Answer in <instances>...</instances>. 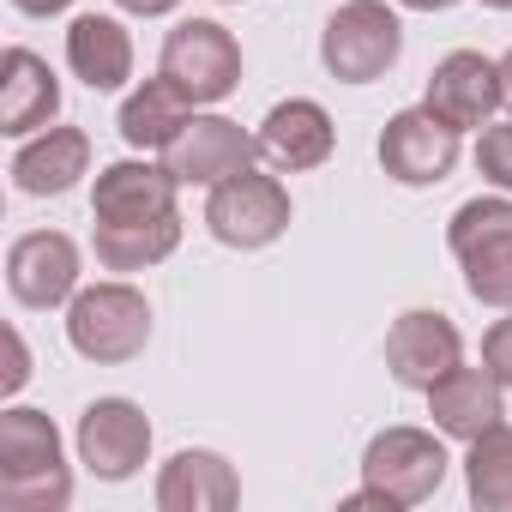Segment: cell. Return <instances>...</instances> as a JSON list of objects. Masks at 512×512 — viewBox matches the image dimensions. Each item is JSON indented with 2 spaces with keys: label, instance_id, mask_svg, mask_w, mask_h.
I'll use <instances>...</instances> for the list:
<instances>
[{
  "label": "cell",
  "instance_id": "cell-26",
  "mask_svg": "<svg viewBox=\"0 0 512 512\" xmlns=\"http://www.w3.org/2000/svg\"><path fill=\"white\" fill-rule=\"evenodd\" d=\"M31 380V356H25V338L13 332V368H7V392H19Z\"/></svg>",
  "mask_w": 512,
  "mask_h": 512
},
{
  "label": "cell",
  "instance_id": "cell-20",
  "mask_svg": "<svg viewBox=\"0 0 512 512\" xmlns=\"http://www.w3.org/2000/svg\"><path fill=\"white\" fill-rule=\"evenodd\" d=\"M67 67L91 91H121L133 79V37L115 19H103V13H85L67 31Z\"/></svg>",
  "mask_w": 512,
  "mask_h": 512
},
{
  "label": "cell",
  "instance_id": "cell-13",
  "mask_svg": "<svg viewBox=\"0 0 512 512\" xmlns=\"http://www.w3.org/2000/svg\"><path fill=\"white\" fill-rule=\"evenodd\" d=\"M506 97V79H500V61L476 55V49H452L434 73H428V109L446 121V127H482Z\"/></svg>",
  "mask_w": 512,
  "mask_h": 512
},
{
  "label": "cell",
  "instance_id": "cell-8",
  "mask_svg": "<svg viewBox=\"0 0 512 512\" xmlns=\"http://www.w3.org/2000/svg\"><path fill=\"white\" fill-rule=\"evenodd\" d=\"M458 163V127H446L428 103L398 109L380 133V169L404 187H440Z\"/></svg>",
  "mask_w": 512,
  "mask_h": 512
},
{
  "label": "cell",
  "instance_id": "cell-14",
  "mask_svg": "<svg viewBox=\"0 0 512 512\" xmlns=\"http://www.w3.org/2000/svg\"><path fill=\"white\" fill-rule=\"evenodd\" d=\"M338 145V127L332 115L314 103V97H290L278 103L266 121H260V157L278 169V175H302V169H320Z\"/></svg>",
  "mask_w": 512,
  "mask_h": 512
},
{
  "label": "cell",
  "instance_id": "cell-16",
  "mask_svg": "<svg viewBox=\"0 0 512 512\" xmlns=\"http://www.w3.org/2000/svg\"><path fill=\"white\" fill-rule=\"evenodd\" d=\"M175 175L157 169V163H109L97 175V193H91V217L97 223H151V217H169L175 211Z\"/></svg>",
  "mask_w": 512,
  "mask_h": 512
},
{
  "label": "cell",
  "instance_id": "cell-3",
  "mask_svg": "<svg viewBox=\"0 0 512 512\" xmlns=\"http://www.w3.org/2000/svg\"><path fill=\"white\" fill-rule=\"evenodd\" d=\"M446 247L476 302L512 308V199H464L446 223Z\"/></svg>",
  "mask_w": 512,
  "mask_h": 512
},
{
  "label": "cell",
  "instance_id": "cell-29",
  "mask_svg": "<svg viewBox=\"0 0 512 512\" xmlns=\"http://www.w3.org/2000/svg\"><path fill=\"white\" fill-rule=\"evenodd\" d=\"M398 7H410V13H446V7H458V0H398Z\"/></svg>",
  "mask_w": 512,
  "mask_h": 512
},
{
  "label": "cell",
  "instance_id": "cell-19",
  "mask_svg": "<svg viewBox=\"0 0 512 512\" xmlns=\"http://www.w3.org/2000/svg\"><path fill=\"white\" fill-rule=\"evenodd\" d=\"M79 175H91V139H85V127H49V133H37L13 157V181L31 199H55L67 187H79Z\"/></svg>",
  "mask_w": 512,
  "mask_h": 512
},
{
  "label": "cell",
  "instance_id": "cell-31",
  "mask_svg": "<svg viewBox=\"0 0 512 512\" xmlns=\"http://www.w3.org/2000/svg\"><path fill=\"white\" fill-rule=\"evenodd\" d=\"M482 7H494V13H512V0H482Z\"/></svg>",
  "mask_w": 512,
  "mask_h": 512
},
{
  "label": "cell",
  "instance_id": "cell-7",
  "mask_svg": "<svg viewBox=\"0 0 512 512\" xmlns=\"http://www.w3.org/2000/svg\"><path fill=\"white\" fill-rule=\"evenodd\" d=\"M163 79L181 85L193 103H223L241 85V43L217 19H181L163 37Z\"/></svg>",
  "mask_w": 512,
  "mask_h": 512
},
{
  "label": "cell",
  "instance_id": "cell-15",
  "mask_svg": "<svg viewBox=\"0 0 512 512\" xmlns=\"http://www.w3.org/2000/svg\"><path fill=\"white\" fill-rule=\"evenodd\" d=\"M235 500H241V482H235L229 458L205 452V446L175 452L157 476V512H229Z\"/></svg>",
  "mask_w": 512,
  "mask_h": 512
},
{
  "label": "cell",
  "instance_id": "cell-12",
  "mask_svg": "<svg viewBox=\"0 0 512 512\" xmlns=\"http://www.w3.org/2000/svg\"><path fill=\"white\" fill-rule=\"evenodd\" d=\"M7 290L25 308H61L79 296V247L61 229H37L19 235L7 253Z\"/></svg>",
  "mask_w": 512,
  "mask_h": 512
},
{
  "label": "cell",
  "instance_id": "cell-6",
  "mask_svg": "<svg viewBox=\"0 0 512 512\" xmlns=\"http://www.w3.org/2000/svg\"><path fill=\"white\" fill-rule=\"evenodd\" d=\"M205 223L223 247H272L284 229H290V193L278 175H260V169H241L229 181L211 187L205 199Z\"/></svg>",
  "mask_w": 512,
  "mask_h": 512
},
{
  "label": "cell",
  "instance_id": "cell-25",
  "mask_svg": "<svg viewBox=\"0 0 512 512\" xmlns=\"http://www.w3.org/2000/svg\"><path fill=\"white\" fill-rule=\"evenodd\" d=\"M482 362H488V374H494L500 386H512V308H506V320L488 326V338H482Z\"/></svg>",
  "mask_w": 512,
  "mask_h": 512
},
{
  "label": "cell",
  "instance_id": "cell-10",
  "mask_svg": "<svg viewBox=\"0 0 512 512\" xmlns=\"http://www.w3.org/2000/svg\"><path fill=\"white\" fill-rule=\"evenodd\" d=\"M458 362H464V338H458V326H452L446 314L410 308V314L392 320V332H386V368H392L398 386L428 392V386H440Z\"/></svg>",
  "mask_w": 512,
  "mask_h": 512
},
{
  "label": "cell",
  "instance_id": "cell-18",
  "mask_svg": "<svg viewBox=\"0 0 512 512\" xmlns=\"http://www.w3.org/2000/svg\"><path fill=\"white\" fill-rule=\"evenodd\" d=\"M61 115V79L49 73L43 55L31 49H7V67H0V133H37Z\"/></svg>",
  "mask_w": 512,
  "mask_h": 512
},
{
  "label": "cell",
  "instance_id": "cell-27",
  "mask_svg": "<svg viewBox=\"0 0 512 512\" xmlns=\"http://www.w3.org/2000/svg\"><path fill=\"white\" fill-rule=\"evenodd\" d=\"M121 13H139V19H163V13H175L181 0H115Z\"/></svg>",
  "mask_w": 512,
  "mask_h": 512
},
{
  "label": "cell",
  "instance_id": "cell-2",
  "mask_svg": "<svg viewBox=\"0 0 512 512\" xmlns=\"http://www.w3.org/2000/svg\"><path fill=\"white\" fill-rule=\"evenodd\" d=\"M67 344L97 368H121L151 344V302L133 284H91L67 308Z\"/></svg>",
  "mask_w": 512,
  "mask_h": 512
},
{
  "label": "cell",
  "instance_id": "cell-9",
  "mask_svg": "<svg viewBox=\"0 0 512 512\" xmlns=\"http://www.w3.org/2000/svg\"><path fill=\"white\" fill-rule=\"evenodd\" d=\"M151 452V422L133 398H97L79 416V464L97 482H127Z\"/></svg>",
  "mask_w": 512,
  "mask_h": 512
},
{
  "label": "cell",
  "instance_id": "cell-11",
  "mask_svg": "<svg viewBox=\"0 0 512 512\" xmlns=\"http://www.w3.org/2000/svg\"><path fill=\"white\" fill-rule=\"evenodd\" d=\"M253 151H260V139H247L235 121L223 115H193L175 145L163 151V169L181 181V187H217L241 169H253Z\"/></svg>",
  "mask_w": 512,
  "mask_h": 512
},
{
  "label": "cell",
  "instance_id": "cell-1",
  "mask_svg": "<svg viewBox=\"0 0 512 512\" xmlns=\"http://www.w3.org/2000/svg\"><path fill=\"white\" fill-rule=\"evenodd\" d=\"M73 500V470L61 434L43 410H0V506L7 512H61Z\"/></svg>",
  "mask_w": 512,
  "mask_h": 512
},
{
  "label": "cell",
  "instance_id": "cell-5",
  "mask_svg": "<svg viewBox=\"0 0 512 512\" xmlns=\"http://www.w3.org/2000/svg\"><path fill=\"white\" fill-rule=\"evenodd\" d=\"M446 446L428 434V428H386L368 440L362 452V482L398 512V506H422L434 500V488L446 482Z\"/></svg>",
  "mask_w": 512,
  "mask_h": 512
},
{
  "label": "cell",
  "instance_id": "cell-24",
  "mask_svg": "<svg viewBox=\"0 0 512 512\" xmlns=\"http://www.w3.org/2000/svg\"><path fill=\"white\" fill-rule=\"evenodd\" d=\"M476 169H482L500 193H512V121H506V127H482V139H476Z\"/></svg>",
  "mask_w": 512,
  "mask_h": 512
},
{
  "label": "cell",
  "instance_id": "cell-17",
  "mask_svg": "<svg viewBox=\"0 0 512 512\" xmlns=\"http://www.w3.org/2000/svg\"><path fill=\"white\" fill-rule=\"evenodd\" d=\"M500 380L488 374V368H452L440 386H428V416H434V428L440 434H452V440H476V434H488V428H500V416H506V404H500Z\"/></svg>",
  "mask_w": 512,
  "mask_h": 512
},
{
  "label": "cell",
  "instance_id": "cell-22",
  "mask_svg": "<svg viewBox=\"0 0 512 512\" xmlns=\"http://www.w3.org/2000/svg\"><path fill=\"white\" fill-rule=\"evenodd\" d=\"M181 241V217H151V223H97V260L109 272H145L157 260H169Z\"/></svg>",
  "mask_w": 512,
  "mask_h": 512
},
{
  "label": "cell",
  "instance_id": "cell-30",
  "mask_svg": "<svg viewBox=\"0 0 512 512\" xmlns=\"http://www.w3.org/2000/svg\"><path fill=\"white\" fill-rule=\"evenodd\" d=\"M500 79H506V97H512V49H506V61H500Z\"/></svg>",
  "mask_w": 512,
  "mask_h": 512
},
{
  "label": "cell",
  "instance_id": "cell-23",
  "mask_svg": "<svg viewBox=\"0 0 512 512\" xmlns=\"http://www.w3.org/2000/svg\"><path fill=\"white\" fill-rule=\"evenodd\" d=\"M464 482H470V506L476 512H512V428L506 422L470 440Z\"/></svg>",
  "mask_w": 512,
  "mask_h": 512
},
{
  "label": "cell",
  "instance_id": "cell-28",
  "mask_svg": "<svg viewBox=\"0 0 512 512\" xmlns=\"http://www.w3.org/2000/svg\"><path fill=\"white\" fill-rule=\"evenodd\" d=\"M13 7H19V13H31V19H49V13H67L73 0H13Z\"/></svg>",
  "mask_w": 512,
  "mask_h": 512
},
{
  "label": "cell",
  "instance_id": "cell-21",
  "mask_svg": "<svg viewBox=\"0 0 512 512\" xmlns=\"http://www.w3.org/2000/svg\"><path fill=\"white\" fill-rule=\"evenodd\" d=\"M187 121H193V97H187L181 85H169L163 73L145 79V85L121 103V139H127L133 151H169Z\"/></svg>",
  "mask_w": 512,
  "mask_h": 512
},
{
  "label": "cell",
  "instance_id": "cell-4",
  "mask_svg": "<svg viewBox=\"0 0 512 512\" xmlns=\"http://www.w3.org/2000/svg\"><path fill=\"white\" fill-rule=\"evenodd\" d=\"M404 55V25L386 0H344L320 31V61L344 85H374L398 67Z\"/></svg>",
  "mask_w": 512,
  "mask_h": 512
}]
</instances>
